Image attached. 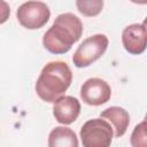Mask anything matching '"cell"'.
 <instances>
[{"label":"cell","mask_w":147,"mask_h":147,"mask_svg":"<svg viewBox=\"0 0 147 147\" xmlns=\"http://www.w3.org/2000/svg\"><path fill=\"white\" fill-rule=\"evenodd\" d=\"M83 34L82 21L71 13L60 14L42 37L44 47L53 54H64Z\"/></svg>","instance_id":"6da1fadb"},{"label":"cell","mask_w":147,"mask_h":147,"mask_svg":"<svg viewBox=\"0 0 147 147\" xmlns=\"http://www.w3.org/2000/svg\"><path fill=\"white\" fill-rule=\"evenodd\" d=\"M71 82L69 65L63 61H52L42 68L36 82V92L42 101L55 103L70 87Z\"/></svg>","instance_id":"7a4b0ae2"},{"label":"cell","mask_w":147,"mask_h":147,"mask_svg":"<svg viewBox=\"0 0 147 147\" xmlns=\"http://www.w3.org/2000/svg\"><path fill=\"white\" fill-rule=\"evenodd\" d=\"M83 147H110L114 129L103 118H92L85 122L79 132Z\"/></svg>","instance_id":"3957f363"},{"label":"cell","mask_w":147,"mask_h":147,"mask_svg":"<svg viewBox=\"0 0 147 147\" xmlns=\"http://www.w3.org/2000/svg\"><path fill=\"white\" fill-rule=\"evenodd\" d=\"M108 38L106 34H93L78 46L72 56V62L77 68H85L99 60L108 47Z\"/></svg>","instance_id":"277c9868"},{"label":"cell","mask_w":147,"mask_h":147,"mask_svg":"<svg viewBox=\"0 0 147 147\" xmlns=\"http://www.w3.org/2000/svg\"><path fill=\"white\" fill-rule=\"evenodd\" d=\"M49 16L51 10L42 1H26L22 3L16 11L20 24L29 30L42 28L48 22Z\"/></svg>","instance_id":"5b68a950"},{"label":"cell","mask_w":147,"mask_h":147,"mask_svg":"<svg viewBox=\"0 0 147 147\" xmlns=\"http://www.w3.org/2000/svg\"><path fill=\"white\" fill-rule=\"evenodd\" d=\"M111 88L109 84L101 78H88L80 87V98L88 106H101L109 101Z\"/></svg>","instance_id":"8992f818"},{"label":"cell","mask_w":147,"mask_h":147,"mask_svg":"<svg viewBox=\"0 0 147 147\" xmlns=\"http://www.w3.org/2000/svg\"><path fill=\"white\" fill-rule=\"evenodd\" d=\"M122 42L126 52L138 55L147 48V30L142 24H130L122 32Z\"/></svg>","instance_id":"52a82bcc"},{"label":"cell","mask_w":147,"mask_h":147,"mask_svg":"<svg viewBox=\"0 0 147 147\" xmlns=\"http://www.w3.org/2000/svg\"><path fill=\"white\" fill-rule=\"evenodd\" d=\"M79 114L80 102L77 98L71 95H63L53 106V115L55 119L63 125H69L74 123Z\"/></svg>","instance_id":"ba28073f"},{"label":"cell","mask_w":147,"mask_h":147,"mask_svg":"<svg viewBox=\"0 0 147 147\" xmlns=\"http://www.w3.org/2000/svg\"><path fill=\"white\" fill-rule=\"evenodd\" d=\"M100 117L108 121L111 124V126L114 129V136L116 138L124 136L129 127V124H130L129 113L124 108L117 107V106H113V107L105 109L100 114Z\"/></svg>","instance_id":"9c48e42d"},{"label":"cell","mask_w":147,"mask_h":147,"mask_svg":"<svg viewBox=\"0 0 147 147\" xmlns=\"http://www.w3.org/2000/svg\"><path fill=\"white\" fill-rule=\"evenodd\" d=\"M78 138L74 130L65 126L54 127L48 136V147H78Z\"/></svg>","instance_id":"30bf717a"},{"label":"cell","mask_w":147,"mask_h":147,"mask_svg":"<svg viewBox=\"0 0 147 147\" xmlns=\"http://www.w3.org/2000/svg\"><path fill=\"white\" fill-rule=\"evenodd\" d=\"M76 7L80 14L87 17L96 16L101 13L103 7L102 0H77Z\"/></svg>","instance_id":"8fae6325"},{"label":"cell","mask_w":147,"mask_h":147,"mask_svg":"<svg viewBox=\"0 0 147 147\" xmlns=\"http://www.w3.org/2000/svg\"><path fill=\"white\" fill-rule=\"evenodd\" d=\"M130 142L132 147H147V121L144 119L134 126Z\"/></svg>","instance_id":"7c38bea8"},{"label":"cell","mask_w":147,"mask_h":147,"mask_svg":"<svg viewBox=\"0 0 147 147\" xmlns=\"http://www.w3.org/2000/svg\"><path fill=\"white\" fill-rule=\"evenodd\" d=\"M142 25H144V26H145V29L147 30V17L144 20V22H142Z\"/></svg>","instance_id":"4fadbf2b"},{"label":"cell","mask_w":147,"mask_h":147,"mask_svg":"<svg viewBox=\"0 0 147 147\" xmlns=\"http://www.w3.org/2000/svg\"><path fill=\"white\" fill-rule=\"evenodd\" d=\"M144 119H145V121H147V114L145 115V118H144Z\"/></svg>","instance_id":"5bb4252c"}]
</instances>
